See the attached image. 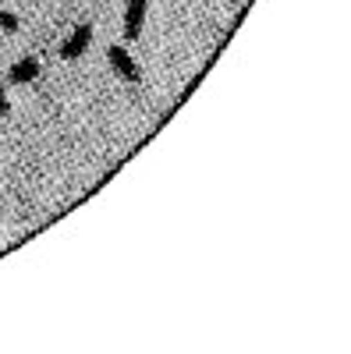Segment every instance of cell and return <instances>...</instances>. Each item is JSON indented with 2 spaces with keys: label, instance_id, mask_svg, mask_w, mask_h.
<instances>
[{
  "label": "cell",
  "instance_id": "6da1fadb",
  "mask_svg": "<svg viewBox=\"0 0 351 354\" xmlns=\"http://www.w3.org/2000/svg\"><path fill=\"white\" fill-rule=\"evenodd\" d=\"M145 11H150V0H128V4H125V39L128 43H135L142 36Z\"/></svg>",
  "mask_w": 351,
  "mask_h": 354
},
{
  "label": "cell",
  "instance_id": "7a4b0ae2",
  "mask_svg": "<svg viewBox=\"0 0 351 354\" xmlns=\"http://www.w3.org/2000/svg\"><path fill=\"white\" fill-rule=\"evenodd\" d=\"M89 43H93V25H78L75 32L64 39V46H61V57L64 61H78V57L89 50Z\"/></svg>",
  "mask_w": 351,
  "mask_h": 354
},
{
  "label": "cell",
  "instance_id": "3957f363",
  "mask_svg": "<svg viewBox=\"0 0 351 354\" xmlns=\"http://www.w3.org/2000/svg\"><path fill=\"white\" fill-rule=\"evenodd\" d=\"M107 61H110V68L121 75V78H128V82H138V64H135V57L125 50V46H110L107 50Z\"/></svg>",
  "mask_w": 351,
  "mask_h": 354
},
{
  "label": "cell",
  "instance_id": "277c9868",
  "mask_svg": "<svg viewBox=\"0 0 351 354\" xmlns=\"http://www.w3.org/2000/svg\"><path fill=\"white\" fill-rule=\"evenodd\" d=\"M36 78H39V61L36 57H21V61H15L11 71H8V85H28Z\"/></svg>",
  "mask_w": 351,
  "mask_h": 354
},
{
  "label": "cell",
  "instance_id": "5b68a950",
  "mask_svg": "<svg viewBox=\"0 0 351 354\" xmlns=\"http://www.w3.org/2000/svg\"><path fill=\"white\" fill-rule=\"evenodd\" d=\"M0 28H4V32H18V15L15 11H0Z\"/></svg>",
  "mask_w": 351,
  "mask_h": 354
},
{
  "label": "cell",
  "instance_id": "8992f818",
  "mask_svg": "<svg viewBox=\"0 0 351 354\" xmlns=\"http://www.w3.org/2000/svg\"><path fill=\"white\" fill-rule=\"evenodd\" d=\"M11 113V100H8V88L0 85V117H8Z\"/></svg>",
  "mask_w": 351,
  "mask_h": 354
}]
</instances>
